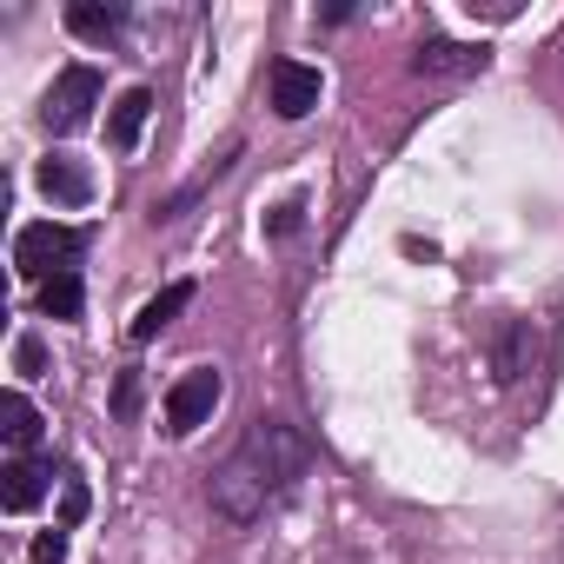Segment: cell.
I'll list each match as a JSON object with an SVG mask.
<instances>
[{
    "instance_id": "obj_3",
    "label": "cell",
    "mask_w": 564,
    "mask_h": 564,
    "mask_svg": "<svg viewBox=\"0 0 564 564\" xmlns=\"http://www.w3.org/2000/svg\"><path fill=\"white\" fill-rule=\"evenodd\" d=\"M100 94H107V87H100V74H94V67H67V74L47 87V100H41V127H47V133H61V140H67V133H80V127L94 120Z\"/></svg>"
},
{
    "instance_id": "obj_2",
    "label": "cell",
    "mask_w": 564,
    "mask_h": 564,
    "mask_svg": "<svg viewBox=\"0 0 564 564\" xmlns=\"http://www.w3.org/2000/svg\"><path fill=\"white\" fill-rule=\"evenodd\" d=\"M74 259H80V232H74V226L34 219V226L14 232V272L34 279V286H47L54 272H74Z\"/></svg>"
},
{
    "instance_id": "obj_10",
    "label": "cell",
    "mask_w": 564,
    "mask_h": 564,
    "mask_svg": "<svg viewBox=\"0 0 564 564\" xmlns=\"http://www.w3.org/2000/svg\"><path fill=\"white\" fill-rule=\"evenodd\" d=\"M67 34H80V41H120L127 34V8H120V0H74V8H67Z\"/></svg>"
},
{
    "instance_id": "obj_15",
    "label": "cell",
    "mask_w": 564,
    "mask_h": 564,
    "mask_svg": "<svg viewBox=\"0 0 564 564\" xmlns=\"http://www.w3.org/2000/svg\"><path fill=\"white\" fill-rule=\"evenodd\" d=\"M14 372H21V379H41V372H47V346H41L34 333L14 339Z\"/></svg>"
},
{
    "instance_id": "obj_11",
    "label": "cell",
    "mask_w": 564,
    "mask_h": 564,
    "mask_svg": "<svg viewBox=\"0 0 564 564\" xmlns=\"http://www.w3.org/2000/svg\"><path fill=\"white\" fill-rule=\"evenodd\" d=\"M34 180H41V193H47V199H61V206H87V199H94V180H87V166H74L67 153H47Z\"/></svg>"
},
{
    "instance_id": "obj_1",
    "label": "cell",
    "mask_w": 564,
    "mask_h": 564,
    "mask_svg": "<svg viewBox=\"0 0 564 564\" xmlns=\"http://www.w3.org/2000/svg\"><path fill=\"white\" fill-rule=\"evenodd\" d=\"M313 465V445L300 438V425L286 419H252L246 438L232 445V458L213 471V511L226 524H252L265 518V505H279Z\"/></svg>"
},
{
    "instance_id": "obj_8",
    "label": "cell",
    "mask_w": 564,
    "mask_h": 564,
    "mask_svg": "<svg viewBox=\"0 0 564 564\" xmlns=\"http://www.w3.org/2000/svg\"><path fill=\"white\" fill-rule=\"evenodd\" d=\"M147 120H153V87H127L113 100V113H107V147L113 153H133L140 133H147Z\"/></svg>"
},
{
    "instance_id": "obj_18",
    "label": "cell",
    "mask_w": 564,
    "mask_h": 564,
    "mask_svg": "<svg viewBox=\"0 0 564 564\" xmlns=\"http://www.w3.org/2000/svg\"><path fill=\"white\" fill-rule=\"evenodd\" d=\"M80 518H87V485H80V478H67V491H61V524L74 531Z\"/></svg>"
},
{
    "instance_id": "obj_14",
    "label": "cell",
    "mask_w": 564,
    "mask_h": 564,
    "mask_svg": "<svg viewBox=\"0 0 564 564\" xmlns=\"http://www.w3.org/2000/svg\"><path fill=\"white\" fill-rule=\"evenodd\" d=\"M80 306H87L80 272H54L47 286H41V313H47V319H80Z\"/></svg>"
},
{
    "instance_id": "obj_16",
    "label": "cell",
    "mask_w": 564,
    "mask_h": 564,
    "mask_svg": "<svg viewBox=\"0 0 564 564\" xmlns=\"http://www.w3.org/2000/svg\"><path fill=\"white\" fill-rule=\"evenodd\" d=\"M133 412H140V372L127 366V372L113 379V419H120V425H133Z\"/></svg>"
},
{
    "instance_id": "obj_5",
    "label": "cell",
    "mask_w": 564,
    "mask_h": 564,
    "mask_svg": "<svg viewBox=\"0 0 564 564\" xmlns=\"http://www.w3.org/2000/svg\"><path fill=\"white\" fill-rule=\"evenodd\" d=\"M485 67H491V47L485 41H438V34H425L419 54H412V74L419 80H471Z\"/></svg>"
},
{
    "instance_id": "obj_19",
    "label": "cell",
    "mask_w": 564,
    "mask_h": 564,
    "mask_svg": "<svg viewBox=\"0 0 564 564\" xmlns=\"http://www.w3.org/2000/svg\"><path fill=\"white\" fill-rule=\"evenodd\" d=\"M300 213H306L300 199H286V206H272V219H265V232H272V239H286V232H300Z\"/></svg>"
},
{
    "instance_id": "obj_6",
    "label": "cell",
    "mask_w": 564,
    "mask_h": 564,
    "mask_svg": "<svg viewBox=\"0 0 564 564\" xmlns=\"http://www.w3.org/2000/svg\"><path fill=\"white\" fill-rule=\"evenodd\" d=\"M265 87H272V113H279V120H306V113L319 107V94H326L319 67H306V61H272Z\"/></svg>"
},
{
    "instance_id": "obj_4",
    "label": "cell",
    "mask_w": 564,
    "mask_h": 564,
    "mask_svg": "<svg viewBox=\"0 0 564 564\" xmlns=\"http://www.w3.org/2000/svg\"><path fill=\"white\" fill-rule=\"evenodd\" d=\"M219 392H226V379H219L213 366H193L186 379H173V386H166V432H173V438H186V432H199V425L213 419V405H219Z\"/></svg>"
},
{
    "instance_id": "obj_12",
    "label": "cell",
    "mask_w": 564,
    "mask_h": 564,
    "mask_svg": "<svg viewBox=\"0 0 564 564\" xmlns=\"http://www.w3.org/2000/svg\"><path fill=\"white\" fill-rule=\"evenodd\" d=\"M491 366H498V386H518V379L531 372V319H505V326H498Z\"/></svg>"
},
{
    "instance_id": "obj_17",
    "label": "cell",
    "mask_w": 564,
    "mask_h": 564,
    "mask_svg": "<svg viewBox=\"0 0 564 564\" xmlns=\"http://www.w3.org/2000/svg\"><path fill=\"white\" fill-rule=\"evenodd\" d=\"M34 564H67V524H54V531L34 538Z\"/></svg>"
},
{
    "instance_id": "obj_13",
    "label": "cell",
    "mask_w": 564,
    "mask_h": 564,
    "mask_svg": "<svg viewBox=\"0 0 564 564\" xmlns=\"http://www.w3.org/2000/svg\"><path fill=\"white\" fill-rule=\"evenodd\" d=\"M0 438H8L21 458H34V445H41V412L28 405V392H8V399H0Z\"/></svg>"
},
{
    "instance_id": "obj_9",
    "label": "cell",
    "mask_w": 564,
    "mask_h": 564,
    "mask_svg": "<svg viewBox=\"0 0 564 564\" xmlns=\"http://www.w3.org/2000/svg\"><path fill=\"white\" fill-rule=\"evenodd\" d=\"M47 478H54V465H47V458H14L8 471H0V505H8L14 518H21V511H34V505L47 498Z\"/></svg>"
},
{
    "instance_id": "obj_7",
    "label": "cell",
    "mask_w": 564,
    "mask_h": 564,
    "mask_svg": "<svg viewBox=\"0 0 564 564\" xmlns=\"http://www.w3.org/2000/svg\"><path fill=\"white\" fill-rule=\"evenodd\" d=\"M186 306H193V286H186V279H173V286H160V293H153V300H147V306L133 313V326H127V339H133V346H147V339H160V333H166V326H173V319H180Z\"/></svg>"
}]
</instances>
